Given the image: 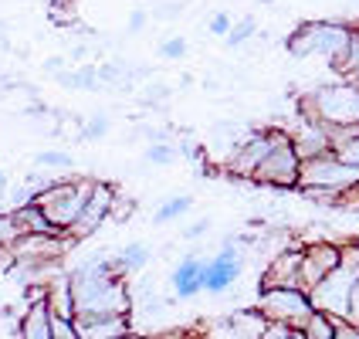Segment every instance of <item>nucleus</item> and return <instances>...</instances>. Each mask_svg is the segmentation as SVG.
Wrapping results in <instances>:
<instances>
[{"instance_id":"obj_1","label":"nucleus","mask_w":359,"mask_h":339,"mask_svg":"<svg viewBox=\"0 0 359 339\" xmlns=\"http://www.w3.org/2000/svg\"><path fill=\"white\" fill-rule=\"evenodd\" d=\"M75 288V312L79 316H129L133 295L122 281L116 258H92L72 275Z\"/></svg>"},{"instance_id":"obj_2","label":"nucleus","mask_w":359,"mask_h":339,"mask_svg":"<svg viewBox=\"0 0 359 339\" xmlns=\"http://www.w3.org/2000/svg\"><path fill=\"white\" fill-rule=\"evenodd\" d=\"M299 112L309 119H319L329 129H353V126H359V81H325L299 102Z\"/></svg>"},{"instance_id":"obj_3","label":"nucleus","mask_w":359,"mask_h":339,"mask_svg":"<svg viewBox=\"0 0 359 339\" xmlns=\"http://www.w3.org/2000/svg\"><path fill=\"white\" fill-rule=\"evenodd\" d=\"M356 38V27L346 20H305L288 34V51L295 58H325L332 68L349 51V44Z\"/></svg>"},{"instance_id":"obj_4","label":"nucleus","mask_w":359,"mask_h":339,"mask_svg":"<svg viewBox=\"0 0 359 339\" xmlns=\"http://www.w3.org/2000/svg\"><path fill=\"white\" fill-rule=\"evenodd\" d=\"M92 183L95 180H55V183H48L44 190L34 194V204L61 234H68L75 227V220L81 218V207L92 194Z\"/></svg>"},{"instance_id":"obj_5","label":"nucleus","mask_w":359,"mask_h":339,"mask_svg":"<svg viewBox=\"0 0 359 339\" xmlns=\"http://www.w3.org/2000/svg\"><path fill=\"white\" fill-rule=\"evenodd\" d=\"M359 166L342 163L336 153H325L316 160H305L299 170V190H322L332 197H346L349 190H356Z\"/></svg>"},{"instance_id":"obj_6","label":"nucleus","mask_w":359,"mask_h":339,"mask_svg":"<svg viewBox=\"0 0 359 339\" xmlns=\"http://www.w3.org/2000/svg\"><path fill=\"white\" fill-rule=\"evenodd\" d=\"M258 312L271 322V326L302 333V326H305L309 316L316 312V305H312V299H309L305 288H261Z\"/></svg>"},{"instance_id":"obj_7","label":"nucleus","mask_w":359,"mask_h":339,"mask_svg":"<svg viewBox=\"0 0 359 339\" xmlns=\"http://www.w3.org/2000/svg\"><path fill=\"white\" fill-rule=\"evenodd\" d=\"M299 170H302V160L292 146V133L275 126V142L268 149L264 163L258 166L255 180L258 183H271V187H299Z\"/></svg>"},{"instance_id":"obj_8","label":"nucleus","mask_w":359,"mask_h":339,"mask_svg":"<svg viewBox=\"0 0 359 339\" xmlns=\"http://www.w3.org/2000/svg\"><path fill=\"white\" fill-rule=\"evenodd\" d=\"M356 281H359V268H349V265H339L332 275H325V279L309 292L316 312H329L332 319L346 322V309H349V295H353V285H356Z\"/></svg>"},{"instance_id":"obj_9","label":"nucleus","mask_w":359,"mask_h":339,"mask_svg":"<svg viewBox=\"0 0 359 339\" xmlns=\"http://www.w3.org/2000/svg\"><path fill=\"white\" fill-rule=\"evenodd\" d=\"M271 142H275V126H271V129H255V133H248L244 140H238L227 149V160L220 163V166H224L227 173H234V177L255 180L258 166L264 163L268 149H271Z\"/></svg>"},{"instance_id":"obj_10","label":"nucleus","mask_w":359,"mask_h":339,"mask_svg":"<svg viewBox=\"0 0 359 339\" xmlns=\"http://www.w3.org/2000/svg\"><path fill=\"white\" fill-rule=\"evenodd\" d=\"M241 272H244V255L238 251V241L227 238L224 248L217 251V258L203 261V292H214V295L227 292L238 281Z\"/></svg>"},{"instance_id":"obj_11","label":"nucleus","mask_w":359,"mask_h":339,"mask_svg":"<svg viewBox=\"0 0 359 339\" xmlns=\"http://www.w3.org/2000/svg\"><path fill=\"white\" fill-rule=\"evenodd\" d=\"M342 265V248L329 241H312L302 248V288L312 292L325 275H332Z\"/></svg>"},{"instance_id":"obj_12","label":"nucleus","mask_w":359,"mask_h":339,"mask_svg":"<svg viewBox=\"0 0 359 339\" xmlns=\"http://www.w3.org/2000/svg\"><path fill=\"white\" fill-rule=\"evenodd\" d=\"M112 207H116V187H109V183H102L95 180L92 183V194L85 200V207H81V218L75 220V227L68 231L72 238H88V234H95L102 227V220L112 218Z\"/></svg>"},{"instance_id":"obj_13","label":"nucleus","mask_w":359,"mask_h":339,"mask_svg":"<svg viewBox=\"0 0 359 339\" xmlns=\"http://www.w3.org/2000/svg\"><path fill=\"white\" fill-rule=\"evenodd\" d=\"M292 133V146H295V153H299V160H316V157H325V153H336L332 149V133H329V126H322L319 119H309V116H302L299 112V122H295V129H288Z\"/></svg>"},{"instance_id":"obj_14","label":"nucleus","mask_w":359,"mask_h":339,"mask_svg":"<svg viewBox=\"0 0 359 339\" xmlns=\"http://www.w3.org/2000/svg\"><path fill=\"white\" fill-rule=\"evenodd\" d=\"M261 288H302V248L275 255L261 279Z\"/></svg>"},{"instance_id":"obj_15","label":"nucleus","mask_w":359,"mask_h":339,"mask_svg":"<svg viewBox=\"0 0 359 339\" xmlns=\"http://www.w3.org/2000/svg\"><path fill=\"white\" fill-rule=\"evenodd\" d=\"M79 339H116L133 333L129 316H75Z\"/></svg>"},{"instance_id":"obj_16","label":"nucleus","mask_w":359,"mask_h":339,"mask_svg":"<svg viewBox=\"0 0 359 339\" xmlns=\"http://www.w3.org/2000/svg\"><path fill=\"white\" fill-rule=\"evenodd\" d=\"M18 339H55L51 336V309L44 299L27 302V312L20 316Z\"/></svg>"},{"instance_id":"obj_17","label":"nucleus","mask_w":359,"mask_h":339,"mask_svg":"<svg viewBox=\"0 0 359 339\" xmlns=\"http://www.w3.org/2000/svg\"><path fill=\"white\" fill-rule=\"evenodd\" d=\"M173 292H177V299H190V295L203 292V261L194 255L180 261L173 268Z\"/></svg>"},{"instance_id":"obj_18","label":"nucleus","mask_w":359,"mask_h":339,"mask_svg":"<svg viewBox=\"0 0 359 339\" xmlns=\"http://www.w3.org/2000/svg\"><path fill=\"white\" fill-rule=\"evenodd\" d=\"M44 302L51 309V316H61V319H75V288H72V279H55L44 285Z\"/></svg>"},{"instance_id":"obj_19","label":"nucleus","mask_w":359,"mask_h":339,"mask_svg":"<svg viewBox=\"0 0 359 339\" xmlns=\"http://www.w3.org/2000/svg\"><path fill=\"white\" fill-rule=\"evenodd\" d=\"M7 218L14 220V227L20 231V238L24 234H61L58 227L51 224V220L41 214L38 204H27V207H18V211H11Z\"/></svg>"},{"instance_id":"obj_20","label":"nucleus","mask_w":359,"mask_h":339,"mask_svg":"<svg viewBox=\"0 0 359 339\" xmlns=\"http://www.w3.org/2000/svg\"><path fill=\"white\" fill-rule=\"evenodd\" d=\"M332 133V149L342 163L349 166H359V126L353 129H329Z\"/></svg>"},{"instance_id":"obj_21","label":"nucleus","mask_w":359,"mask_h":339,"mask_svg":"<svg viewBox=\"0 0 359 339\" xmlns=\"http://www.w3.org/2000/svg\"><path fill=\"white\" fill-rule=\"evenodd\" d=\"M336 329H339V319H332L329 312H312L309 322L302 326V336L305 339H336Z\"/></svg>"},{"instance_id":"obj_22","label":"nucleus","mask_w":359,"mask_h":339,"mask_svg":"<svg viewBox=\"0 0 359 339\" xmlns=\"http://www.w3.org/2000/svg\"><path fill=\"white\" fill-rule=\"evenodd\" d=\"M149 261V248L142 244V241H136V244H126L119 255H116V265H119V272L126 275V272H133V268H142Z\"/></svg>"},{"instance_id":"obj_23","label":"nucleus","mask_w":359,"mask_h":339,"mask_svg":"<svg viewBox=\"0 0 359 339\" xmlns=\"http://www.w3.org/2000/svg\"><path fill=\"white\" fill-rule=\"evenodd\" d=\"M194 207V197H187V194H180V197H170L166 204H160L156 207V214H153V220L156 224H166V220H177V218H183L187 211Z\"/></svg>"},{"instance_id":"obj_24","label":"nucleus","mask_w":359,"mask_h":339,"mask_svg":"<svg viewBox=\"0 0 359 339\" xmlns=\"http://www.w3.org/2000/svg\"><path fill=\"white\" fill-rule=\"evenodd\" d=\"M61 85L68 88H99V68H75V72H61L58 75Z\"/></svg>"},{"instance_id":"obj_25","label":"nucleus","mask_w":359,"mask_h":339,"mask_svg":"<svg viewBox=\"0 0 359 339\" xmlns=\"http://www.w3.org/2000/svg\"><path fill=\"white\" fill-rule=\"evenodd\" d=\"M336 72H339V79H356L359 81V31H356V38H353V44H349V51L339 58Z\"/></svg>"},{"instance_id":"obj_26","label":"nucleus","mask_w":359,"mask_h":339,"mask_svg":"<svg viewBox=\"0 0 359 339\" xmlns=\"http://www.w3.org/2000/svg\"><path fill=\"white\" fill-rule=\"evenodd\" d=\"M255 34H258V20L244 18V20H238V24H234V31L227 34V44H231V48H241L244 41H251Z\"/></svg>"},{"instance_id":"obj_27","label":"nucleus","mask_w":359,"mask_h":339,"mask_svg":"<svg viewBox=\"0 0 359 339\" xmlns=\"http://www.w3.org/2000/svg\"><path fill=\"white\" fill-rule=\"evenodd\" d=\"M38 166H51V170H72L75 166V160L68 157V153H61V149H44V153H38Z\"/></svg>"},{"instance_id":"obj_28","label":"nucleus","mask_w":359,"mask_h":339,"mask_svg":"<svg viewBox=\"0 0 359 339\" xmlns=\"http://www.w3.org/2000/svg\"><path fill=\"white\" fill-rule=\"evenodd\" d=\"M109 126H112V122H109V116H105V112L92 116V119L81 126V140H102V136L109 133Z\"/></svg>"},{"instance_id":"obj_29","label":"nucleus","mask_w":359,"mask_h":339,"mask_svg":"<svg viewBox=\"0 0 359 339\" xmlns=\"http://www.w3.org/2000/svg\"><path fill=\"white\" fill-rule=\"evenodd\" d=\"M146 160L149 163H173L177 160V149H173L170 142H153V146L146 149Z\"/></svg>"},{"instance_id":"obj_30","label":"nucleus","mask_w":359,"mask_h":339,"mask_svg":"<svg viewBox=\"0 0 359 339\" xmlns=\"http://www.w3.org/2000/svg\"><path fill=\"white\" fill-rule=\"evenodd\" d=\"M187 51H190V41H183V38H170V41H163L160 44V55L163 58H170V61L183 58Z\"/></svg>"},{"instance_id":"obj_31","label":"nucleus","mask_w":359,"mask_h":339,"mask_svg":"<svg viewBox=\"0 0 359 339\" xmlns=\"http://www.w3.org/2000/svg\"><path fill=\"white\" fill-rule=\"evenodd\" d=\"M234 31V20L227 18V14H214L210 18V34H220V38H227Z\"/></svg>"},{"instance_id":"obj_32","label":"nucleus","mask_w":359,"mask_h":339,"mask_svg":"<svg viewBox=\"0 0 359 339\" xmlns=\"http://www.w3.org/2000/svg\"><path fill=\"white\" fill-rule=\"evenodd\" d=\"M346 322L359 329V281L353 285V295H349V309H346Z\"/></svg>"},{"instance_id":"obj_33","label":"nucleus","mask_w":359,"mask_h":339,"mask_svg":"<svg viewBox=\"0 0 359 339\" xmlns=\"http://www.w3.org/2000/svg\"><path fill=\"white\" fill-rule=\"evenodd\" d=\"M336 339H359V329H356V326H349V322H342V319H339Z\"/></svg>"},{"instance_id":"obj_34","label":"nucleus","mask_w":359,"mask_h":339,"mask_svg":"<svg viewBox=\"0 0 359 339\" xmlns=\"http://www.w3.org/2000/svg\"><path fill=\"white\" fill-rule=\"evenodd\" d=\"M203 231H207V220H197V224H190L183 231V238H203Z\"/></svg>"},{"instance_id":"obj_35","label":"nucleus","mask_w":359,"mask_h":339,"mask_svg":"<svg viewBox=\"0 0 359 339\" xmlns=\"http://www.w3.org/2000/svg\"><path fill=\"white\" fill-rule=\"evenodd\" d=\"M146 27V11H133V18H129V31H142Z\"/></svg>"},{"instance_id":"obj_36","label":"nucleus","mask_w":359,"mask_h":339,"mask_svg":"<svg viewBox=\"0 0 359 339\" xmlns=\"http://www.w3.org/2000/svg\"><path fill=\"white\" fill-rule=\"evenodd\" d=\"M346 197L353 200V204H359V183H356V190H349V194H346Z\"/></svg>"},{"instance_id":"obj_37","label":"nucleus","mask_w":359,"mask_h":339,"mask_svg":"<svg viewBox=\"0 0 359 339\" xmlns=\"http://www.w3.org/2000/svg\"><path fill=\"white\" fill-rule=\"evenodd\" d=\"M116 339H146V336H140V333L133 329V333H126V336H116Z\"/></svg>"},{"instance_id":"obj_38","label":"nucleus","mask_w":359,"mask_h":339,"mask_svg":"<svg viewBox=\"0 0 359 339\" xmlns=\"http://www.w3.org/2000/svg\"><path fill=\"white\" fill-rule=\"evenodd\" d=\"M4 190H7V183H4V166H0V197H4Z\"/></svg>"},{"instance_id":"obj_39","label":"nucleus","mask_w":359,"mask_h":339,"mask_svg":"<svg viewBox=\"0 0 359 339\" xmlns=\"http://www.w3.org/2000/svg\"><path fill=\"white\" fill-rule=\"evenodd\" d=\"M258 4H275V0H258Z\"/></svg>"},{"instance_id":"obj_40","label":"nucleus","mask_w":359,"mask_h":339,"mask_svg":"<svg viewBox=\"0 0 359 339\" xmlns=\"http://www.w3.org/2000/svg\"><path fill=\"white\" fill-rule=\"evenodd\" d=\"M353 27H356V31H359V20H356V24H353Z\"/></svg>"}]
</instances>
